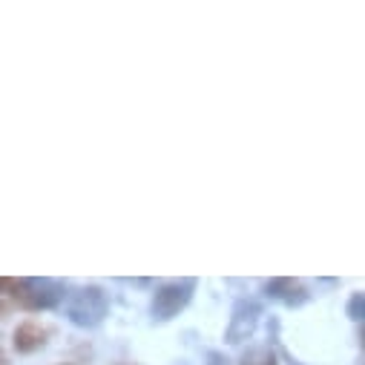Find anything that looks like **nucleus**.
<instances>
[{
    "label": "nucleus",
    "instance_id": "9b49d317",
    "mask_svg": "<svg viewBox=\"0 0 365 365\" xmlns=\"http://www.w3.org/2000/svg\"><path fill=\"white\" fill-rule=\"evenodd\" d=\"M359 339H362V345H365V331H362V336H359Z\"/></svg>",
    "mask_w": 365,
    "mask_h": 365
},
{
    "label": "nucleus",
    "instance_id": "6e6552de",
    "mask_svg": "<svg viewBox=\"0 0 365 365\" xmlns=\"http://www.w3.org/2000/svg\"><path fill=\"white\" fill-rule=\"evenodd\" d=\"M348 317L354 319V322H362L365 319V294L359 291V294H351V299H348Z\"/></svg>",
    "mask_w": 365,
    "mask_h": 365
},
{
    "label": "nucleus",
    "instance_id": "0eeeda50",
    "mask_svg": "<svg viewBox=\"0 0 365 365\" xmlns=\"http://www.w3.org/2000/svg\"><path fill=\"white\" fill-rule=\"evenodd\" d=\"M239 365H279V356L270 348H250V351L242 354Z\"/></svg>",
    "mask_w": 365,
    "mask_h": 365
},
{
    "label": "nucleus",
    "instance_id": "39448f33",
    "mask_svg": "<svg viewBox=\"0 0 365 365\" xmlns=\"http://www.w3.org/2000/svg\"><path fill=\"white\" fill-rule=\"evenodd\" d=\"M262 294L267 299H277V302H285L288 308H299L311 299L308 288L299 282V279H291V277H273L262 285Z\"/></svg>",
    "mask_w": 365,
    "mask_h": 365
},
{
    "label": "nucleus",
    "instance_id": "7ed1b4c3",
    "mask_svg": "<svg viewBox=\"0 0 365 365\" xmlns=\"http://www.w3.org/2000/svg\"><path fill=\"white\" fill-rule=\"evenodd\" d=\"M110 314V297L101 285H86L66 302V319L78 328H98Z\"/></svg>",
    "mask_w": 365,
    "mask_h": 365
},
{
    "label": "nucleus",
    "instance_id": "20e7f679",
    "mask_svg": "<svg viewBox=\"0 0 365 365\" xmlns=\"http://www.w3.org/2000/svg\"><path fill=\"white\" fill-rule=\"evenodd\" d=\"M259 319H262V305L256 299H236L233 311H230V319H227V328H225V342L227 345H242L245 339H250L259 328Z\"/></svg>",
    "mask_w": 365,
    "mask_h": 365
},
{
    "label": "nucleus",
    "instance_id": "f257e3e1",
    "mask_svg": "<svg viewBox=\"0 0 365 365\" xmlns=\"http://www.w3.org/2000/svg\"><path fill=\"white\" fill-rule=\"evenodd\" d=\"M4 299H12L21 311H52L66 299V285L58 279H4Z\"/></svg>",
    "mask_w": 365,
    "mask_h": 365
},
{
    "label": "nucleus",
    "instance_id": "1a4fd4ad",
    "mask_svg": "<svg viewBox=\"0 0 365 365\" xmlns=\"http://www.w3.org/2000/svg\"><path fill=\"white\" fill-rule=\"evenodd\" d=\"M205 365H230V359H227L222 351H210L207 359H205Z\"/></svg>",
    "mask_w": 365,
    "mask_h": 365
},
{
    "label": "nucleus",
    "instance_id": "f03ea898",
    "mask_svg": "<svg viewBox=\"0 0 365 365\" xmlns=\"http://www.w3.org/2000/svg\"><path fill=\"white\" fill-rule=\"evenodd\" d=\"M196 288H199V279H193V277H187V279H170V282L158 285L153 291V299H150V319L153 322L175 319L181 311L193 302Z\"/></svg>",
    "mask_w": 365,
    "mask_h": 365
},
{
    "label": "nucleus",
    "instance_id": "423d86ee",
    "mask_svg": "<svg viewBox=\"0 0 365 365\" xmlns=\"http://www.w3.org/2000/svg\"><path fill=\"white\" fill-rule=\"evenodd\" d=\"M46 342H49V328L41 325L38 319H24L12 331V345H15L18 354H26V356L29 354H38Z\"/></svg>",
    "mask_w": 365,
    "mask_h": 365
},
{
    "label": "nucleus",
    "instance_id": "9d476101",
    "mask_svg": "<svg viewBox=\"0 0 365 365\" xmlns=\"http://www.w3.org/2000/svg\"><path fill=\"white\" fill-rule=\"evenodd\" d=\"M124 282H130V285H135V288H147V285H153V279H124Z\"/></svg>",
    "mask_w": 365,
    "mask_h": 365
}]
</instances>
